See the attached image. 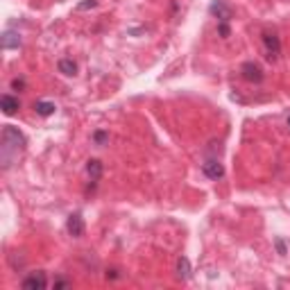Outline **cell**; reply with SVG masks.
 I'll list each match as a JSON object with an SVG mask.
<instances>
[{
  "label": "cell",
  "mask_w": 290,
  "mask_h": 290,
  "mask_svg": "<svg viewBox=\"0 0 290 290\" xmlns=\"http://www.w3.org/2000/svg\"><path fill=\"white\" fill-rule=\"evenodd\" d=\"M218 34H220L222 39H227L229 36V23H218Z\"/></svg>",
  "instance_id": "obj_18"
},
{
  "label": "cell",
  "mask_w": 290,
  "mask_h": 290,
  "mask_svg": "<svg viewBox=\"0 0 290 290\" xmlns=\"http://www.w3.org/2000/svg\"><path fill=\"white\" fill-rule=\"evenodd\" d=\"M0 141H2V147H0V150H2V152H0V157H2V168H9L16 154L21 152V150H25L28 138H25V134H23L18 127L5 125V127H2V134H0Z\"/></svg>",
  "instance_id": "obj_1"
},
{
  "label": "cell",
  "mask_w": 290,
  "mask_h": 290,
  "mask_svg": "<svg viewBox=\"0 0 290 290\" xmlns=\"http://www.w3.org/2000/svg\"><path fill=\"white\" fill-rule=\"evenodd\" d=\"M23 89H25V80H23V77H14V80H12V91L21 93Z\"/></svg>",
  "instance_id": "obj_15"
},
{
  "label": "cell",
  "mask_w": 290,
  "mask_h": 290,
  "mask_svg": "<svg viewBox=\"0 0 290 290\" xmlns=\"http://www.w3.org/2000/svg\"><path fill=\"white\" fill-rule=\"evenodd\" d=\"M55 109H57L55 102H48V100H36V102H34V111L39 113V116H43V118L52 116Z\"/></svg>",
  "instance_id": "obj_12"
},
{
  "label": "cell",
  "mask_w": 290,
  "mask_h": 290,
  "mask_svg": "<svg viewBox=\"0 0 290 290\" xmlns=\"http://www.w3.org/2000/svg\"><path fill=\"white\" fill-rule=\"evenodd\" d=\"M0 46H2V50L21 48V34H18L16 30H5L2 36H0Z\"/></svg>",
  "instance_id": "obj_6"
},
{
  "label": "cell",
  "mask_w": 290,
  "mask_h": 290,
  "mask_svg": "<svg viewBox=\"0 0 290 290\" xmlns=\"http://www.w3.org/2000/svg\"><path fill=\"white\" fill-rule=\"evenodd\" d=\"M202 173L207 175L209 179H220L222 175H225V166L218 159H209L202 163Z\"/></svg>",
  "instance_id": "obj_5"
},
{
  "label": "cell",
  "mask_w": 290,
  "mask_h": 290,
  "mask_svg": "<svg viewBox=\"0 0 290 290\" xmlns=\"http://www.w3.org/2000/svg\"><path fill=\"white\" fill-rule=\"evenodd\" d=\"M274 245H276V252H279V254H286V242H283L281 238H276Z\"/></svg>",
  "instance_id": "obj_19"
},
{
  "label": "cell",
  "mask_w": 290,
  "mask_h": 290,
  "mask_svg": "<svg viewBox=\"0 0 290 290\" xmlns=\"http://www.w3.org/2000/svg\"><path fill=\"white\" fill-rule=\"evenodd\" d=\"M177 276H179L181 281L191 279V263H188L186 256H179V258H177Z\"/></svg>",
  "instance_id": "obj_13"
},
{
  "label": "cell",
  "mask_w": 290,
  "mask_h": 290,
  "mask_svg": "<svg viewBox=\"0 0 290 290\" xmlns=\"http://www.w3.org/2000/svg\"><path fill=\"white\" fill-rule=\"evenodd\" d=\"M97 5V0H84V2H80L77 5V12H86V9H93Z\"/></svg>",
  "instance_id": "obj_16"
},
{
  "label": "cell",
  "mask_w": 290,
  "mask_h": 290,
  "mask_svg": "<svg viewBox=\"0 0 290 290\" xmlns=\"http://www.w3.org/2000/svg\"><path fill=\"white\" fill-rule=\"evenodd\" d=\"M118 270H107V279H118Z\"/></svg>",
  "instance_id": "obj_20"
},
{
  "label": "cell",
  "mask_w": 290,
  "mask_h": 290,
  "mask_svg": "<svg viewBox=\"0 0 290 290\" xmlns=\"http://www.w3.org/2000/svg\"><path fill=\"white\" fill-rule=\"evenodd\" d=\"M52 286H55V290L57 288H68V286H73V281H70V279H55V283H52Z\"/></svg>",
  "instance_id": "obj_17"
},
{
  "label": "cell",
  "mask_w": 290,
  "mask_h": 290,
  "mask_svg": "<svg viewBox=\"0 0 290 290\" xmlns=\"http://www.w3.org/2000/svg\"><path fill=\"white\" fill-rule=\"evenodd\" d=\"M0 107H2V113H5V116H14L16 111L21 109V102H18V97L16 96L5 93V96L0 97Z\"/></svg>",
  "instance_id": "obj_9"
},
{
  "label": "cell",
  "mask_w": 290,
  "mask_h": 290,
  "mask_svg": "<svg viewBox=\"0 0 290 290\" xmlns=\"http://www.w3.org/2000/svg\"><path fill=\"white\" fill-rule=\"evenodd\" d=\"M104 173V166L100 159H89L86 161V175L91 177V181H97Z\"/></svg>",
  "instance_id": "obj_11"
},
{
  "label": "cell",
  "mask_w": 290,
  "mask_h": 290,
  "mask_svg": "<svg viewBox=\"0 0 290 290\" xmlns=\"http://www.w3.org/2000/svg\"><path fill=\"white\" fill-rule=\"evenodd\" d=\"M241 73H242V77H245L247 82H252V84L263 82V70H261V66L254 64V62H245V64H242Z\"/></svg>",
  "instance_id": "obj_4"
},
{
  "label": "cell",
  "mask_w": 290,
  "mask_h": 290,
  "mask_svg": "<svg viewBox=\"0 0 290 290\" xmlns=\"http://www.w3.org/2000/svg\"><path fill=\"white\" fill-rule=\"evenodd\" d=\"M66 229H68V234L73 236V238L84 236V218L80 213H73L68 218V222H66Z\"/></svg>",
  "instance_id": "obj_8"
},
{
  "label": "cell",
  "mask_w": 290,
  "mask_h": 290,
  "mask_svg": "<svg viewBox=\"0 0 290 290\" xmlns=\"http://www.w3.org/2000/svg\"><path fill=\"white\" fill-rule=\"evenodd\" d=\"M46 272H32V274H28L25 279H23V288L28 290H43L46 288Z\"/></svg>",
  "instance_id": "obj_7"
},
{
  "label": "cell",
  "mask_w": 290,
  "mask_h": 290,
  "mask_svg": "<svg viewBox=\"0 0 290 290\" xmlns=\"http://www.w3.org/2000/svg\"><path fill=\"white\" fill-rule=\"evenodd\" d=\"M93 143L96 145H107L109 143V131H104V129L93 131Z\"/></svg>",
  "instance_id": "obj_14"
},
{
  "label": "cell",
  "mask_w": 290,
  "mask_h": 290,
  "mask_svg": "<svg viewBox=\"0 0 290 290\" xmlns=\"http://www.w3.org/2000/svg\"><path fill=\"white\" fill-rule=\"evenodd\" d=\"M288 127H290V116H288Z\"/></svg>",
  "instance_id": "obj_21"
},
{
  "label": "cell",
  "mask_w": 290,
  "mask_h": 290,
  "mask_svg": "<svg viewBox=\"0 0 290 290\" xmlns=\"http://www.w3.org/2000/svg\"><path fill=\"white\" fill-rule=\"evenodd\" d=\"M263 46H265L270 62H274L276 57L281 55V41H279V36L274 32H263Z\"/></svg>",
  "instance_id": "obj_2"
},
{
  "label": "cell",
  "mask_w": 290,
  "mask_h": 290,
  "mask_svg": "<svg viewBox=\"0 0 290 290\" xmlns=\"http://www.w3.org/2000/svg\"><path fill=\"white\" fill-rule=\"evenodd\" d=\"M209 12H211V16L218 18V23H229L231 21V16H234L231 7H229L225 0H213V2L209 5Z\"/></svg>",
  "instance_id": "obj_3"
},
{
  "label": "cell",
  "mask_w": 290,
  "mask_h": 290,
  "mask_svg": "<svg viewBox=\"0 0 290 290\" xmlns=\"http://www.w3.org/2000/svg\"><path fill=\"white\" fill-rule=\"evenodd\" d=\"M57 70H59L62 75H66V77H75L77 75V64L73 62L70 57H64V59L57 62Z\"/></svg>",
  "instance_id": "obj_10"
}]
</instances>
